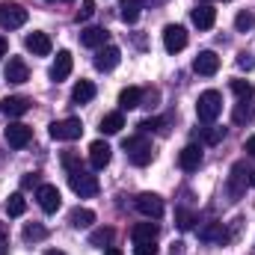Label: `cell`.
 Returning a JSON list of instances; mask_svg holds the SVG:
<instances>
[{
	"label": "cell",
	"mask_w": 255,
	"mask_h": 255,
	"mask_svg": "<svg viewBox=\"0 0 255 255\" xmlns=\"http://www.w3.org/2000/svg\"><path fill=\"white\" fill-rule=\"evenodd\" d=\"M122 148H125L128 160L133 166H148L151 157H154V148H151V142L145 136H128L125 142H122Z\"/></svg>",
	"instance_id": "1"
},
{
	"label": "cell",
	"mask_w": 255,
	"mask_h": 255,
	"mask_svg": "<svg viewBox=\"0 0 255 255\" xmlns=\"http://www.w3.org/2000/svg\"><path fill=\"white\" fill-rule=\"evenodd\" d=\"M223 113V95L217 92V89H205L202 95H199V101H196V116H199V122H214L217 116Z\"/></svg>",
	"instance_id": "2"
},
{
	"label": "cell",
	"mask_w": 255,
	"mask_h": 255,
	"mask_svg": "<svg viewBox=\"0 0 255 255\" xmlns=\"http://www.w3.org/2000/svg\"><path fill=\"white\" fill-rule=\"evenodd\" d=\"M68 184H71V190L77 193L80 199H89V196H95V193H98V178H95V175H89L83 166H80V169H74V172H68Z\"/></svg>",
	"instance_id": "3"
},
{
	"label": "cell",
	"mask_w": 255,
	"mask_h": 255,
	"mask_svg": "<svg viewBox=\"0 0 255 255\" xmlns=\"http://www.w3.org/2000/svg\"><path fill=\"white\" fill-rule=\"evenodd\" d=\"M133 208L145 217V220H160L163 217V199L157 193H139L133 199Z\"/></svg>",
	"instance_id": "4"
},
{
	"label": "cell",
	"mask_w": 255,
	"mask_h": 255,
	"mask_svg": "<svg viewBox=\"0 0 255 255\" xmlns=\"http://www.w3.org/2000/svg\"><path fill=\"white\" fill-rule=\"evenodd\" d=\"M27 24V9L21 3H0V27L3 30H18Z\"/></svg>",
	"instance_id": "5"
},
{
	"label": "cell",
	"mask_w": 255,
	"mask_h": 255,
	"mask_svg": "<svg viewBox=\"0 0 255 255\" xmlns=\"http://www.w3.org/2000/svg\"><path fill=\"white\" fill-rule=\"evenodd\" d=\"M83 133V122L80 119H60L51 125V136L60 139V142H71V139H80Z\"/></svg>",
	"instance_id": "6"
},
{
	"label": "cell",
	"mask_w": 255,
	"mask_h": 255,
	"mask_svg": "<svg viewBox=\"0 0 255 255\" xmlns=\"http://www.w3.org/2000/svg\"><path fill=\"white\" fill-rule=\"evenodd\" d=\"M163 48H166L169 54L184 51V48H187V30H184L181 24H166V27H163Z\"/></svg>",
	"instance_id": "7"
},
{
	"label": "cell",
	"mask_w": 255,
	"mask_h": 255,
	"mask_svg": "<svg viewBox=\"0 0 255 255\" xmlns=\"http://www.w3.org/2000/svg\"><path fill=\"white\" fill-rule=\"evenodd\" d=\"M36 199H39V208H42L45 214H57L60 205H63V196H60V190H57L54 184H39Z\"/></svg>",
	"instance_id": "8"
},
{
	"label": "cell",
	"mask_w": 255,
	"mask_h": 255,
	"mask_svg": "<svg viewBox=\"0 0 255 255\" xmlns=\"http://www.w3.org/2000/svg\"><path fill=\"white\" fill-rule=\"evenodd\" d=\"M3 136H6V142H9L12 148H24V145L33 139V128L24 125V122H9V128L3 130Z\"/></svg>",
	"instance_id": "9"
},
{
	"label": "cell",
	"mask_w": 255,
	"mask_h": 255,
	"mask_svg": "<svg viewBox=\"0 0 255 255\" xmlns=\"http://www.w3.org/2000/svg\"><path fill=\"white\" fill-rule=\"evenodd\" d=\"M247 175H250V172H247ZM247 175H244V163H235V166H232V175H229V184H226V193H229L232 202H238V199L247 193V181H250Z\"/></svg>",
	"instance_id": "10"
},
{
	"label": "cell",
	"mask_w": 255,
	"mask_h": 255,
	"mask_svg": "<svg viewBox=\"0 0 255 255\" xmlns=\"http://www.w3.org/2000/svg\"><path fill=\"white\" fill-rule=\"evenodd\" d=\"M24 45H27V51H30L33 57H48V54L54 51L51 36H48V33H39V30H33V33L24 39Z\"/></svg>",
	"instance_id": "11"
},
{
	"label": "cell",
	"mask_w": 255,
	"mask_h": 255,
	"mask_svg": "<svg viewBox=\"0 0 255 255\" xmlns=\"http://www.w3.org/2000/svg\"><path fill=\"white\" fill-rule=\"evenodd\" d=\"M122 60V51L116 48V45H104V48H98V54H95V68L98 71H113L116 65Z\"/></svg>",
	"instance_id": "12"
},
{
	"label": "cell",
	"mask_w": 255,
	"mask_h": 255,
	"mask_svg": "<svg viewBox=\"0 0 255 255\" xmlns=\"http://www.w3.org/2000/svg\"><path fill=\"white\" fill-rule=\"evenodd\" d=\"M193 71L202 74V77H214V74L220 71V57H217L214 51H202V54L193 60Z\"/></svg>",
	"instance_id": "13"
},
{
	"label": "cell",
	"mask_w": 255,
	"mask_h": 255,
	"mask_svg": "<svg viewBox=\"0 0 255 255\" xmlns=\"http://www.w3.org/2000/svg\"><path fill=\"white\" fill-rule=\"evenodd\" d=\"M30 107H33V101L24 95H9L0 101V113H6V116H24Z\"/></svg>",
	"instance_id": "14"
},
{
	"label": "cell",
	"mask_w": 255,
	"mask_h": 255,
	"mask_svg": "<svg viewBox=\"0 0 255 255\" xmlns=\"http://www.w3.org/2000/svg\"><path fill=\"white\" fill-rule=\"evenodd\" d=\"M110 157H113V148H110L104 139H95V142L89 145V163H92L95 169H104V166L110 163Z\"/></svg>",
	"instance_id": "15"
},
{
	"label": "cell",
	"mask_w": 255,
	"mask_h": 255,
	"mask_svg": "<svg viewBox=\"0 0 255 255\" xmlns=\"http://www.w3.org/2000/svg\"><path fill=\"white\" fill-rule=\"evenodd\" d=\"M190 18H193V24H196L199 30H211V27L217 24V9L208 6V3H199V6L190 12Z\"/></svg>",
	"instance_id": "16"
},
{
	"label": "cell",
	"mask_w": 255,
	"mask_h": 255,
	"mask_svg": "<svg viewBox=\"0 0 255 255\" xmlns=\"http://www.w3.org/2000/svg\"><path fill=\"white\" fill-rule=\"evenodd\" d=\"M178 166L184 169V172H196L199 166H202V148L199 145H184L181 148V154H178Z\"/></svg>",
	"instance_id": "17"
},
{
	"label": "cell",
	"mask_w": 255,
	"mask_h": 255,
	"mask_svg": "<svg viewBox=\"0 0 255 255\" xmlns=\"http://www.w3.org/2000/svg\"><path fill=\"white\" fill-rule=\"evenodd\" d=\"M71 65H74L71 51H60L57 60H54V65H51V80H54V83H63L65 77L71 74Z\"/></svg>",
	"instance_id": "18"
},
{
	"label": "cell",
	"mask_w": 255,
	"mask_h": 255,
	"mask_svg": "<svg viewBox=\"0 0 255 255\" xmlns=\"http://www.w3.org/2000/svg\"><path fill=\"white\" fill-rule=\"evenodd\" d=\"M6 80H9V83H24V80H30V68H27V63H24L21 57H9V63H6Z\"/></svg>",
	"instance_id": "19"
},
{
	"label": "cell",
	"mask_w": 255,
	"mask_h": 255,
	"mask_svg": "<svg viewBox=\"0 0 255 255\" xmlns=\"http://www.w3.org/2000/svg\"><path fill=\"white\" fill-rule=\"evenodd\" d=\"M130 238H133V244H151V241L157 238V223H151V220L136 223V226L130 229Z\"/></svg>",
	"instance_id": "20"
},
{
	"label": "cell",
	"mask_w": 255,
	"mask_h": 255,
	"mask_svg": "<svg viewBox=\"0 0 255 255\" xmlns=\"http://www.w3.org/2000/svg\"><path fill=\"white\" fill-rule=\"evenodd\" d=\"M80 45L83 48H104L107 45V30L104 27H89L80 33Z\"/></svg>",
	"instance_id": "21"
},
{
	"label": "cell",
	"mask_w": 255,
	"mask_h": 255,
	"mask_svg": "<svg viewBox=\"0 0 255 255\" xmlns=\"http://www.w3.org/2000/svg\"><path fill=\"white\" fill-rule=\"evenodd\" d=\"M95 98V83L92 80H77L74 89H71V101L74 104H89Z\"/></svg>",
	"instance_id": "22"
},
{
	"label": "cell",
	"mask_w": 255,
	"mask_h": 255,
	"mask_svg": "<svg viewBox=\"0 0 255 255\" xmlns=\"http://www.w3.org/2000/svg\"><path fill=\"white\" fill-rule=\"evenodd\" d=\"M142 104V89L139 86H128L119 92V107L122 110H133V107H139Z\"/></svg>",
	"instance_id": "23"
},
{
	"label": "cell",
	"mask_w": 255,
	"mask_h": 255,
	"mask_svg": "<svg viewBox=\"0 0 255 255\" xmlns=\"http://www.w3.org/2000/svg\"><path fill=\"white\" fill-rule=\"evenodd\" d=\"M139 12H142V0H122V6H119V18L125 24H136Z\"/></svg>",
	"instance_id": "24"
},
{
	"label": "cell",
	"mask_w": 255,
	"mask_h": 255,
	"mask_svg": "<svg viewBox=\"0 0 255 255\" xmlns=\"http://www.w3.org/2000/svg\"><path fill=\"white\" fill-rule=\"evenodd\" d=\"M68 223H71L74 229H89V226L95 223V211H89V208H74V211L68 214Z\"/></svg>",
	"instance_id": "25"
},
{
	"label": "cell",
	"mask_w": 255,
	"mask_h": 255,
	"mask_svg": "<svg viewBox=\"0 0 255 255\" xmlns=\"http://www.w3.org/2000/svg\"><path fill=\"white\" fill-rule=\"evenodd\" d=\"M27 211V199H24V193H12L9 199H6V217H21Z\"/></svg>",
	"instance_id": "26"
},
{
	"label": "cell",
	"mask_w": 255,
	"mask_h": 255,
	"mask_svg": "<svg viewBox=\"0 0 255 255\" xmlns=\"http://www.w3.org/2000/svg\"><path fill=\"white\" fill-rule=\"evenodd\" d=\"M125 128V116L122 113H107L101 119V133H119Z\"/></svg>",
	"instance_id": "27"
},
{
	"label": "cell",
	"mask_w": 255,
	"mask_h": 255,
	"mask_svg": "<svg viewBox=\"0 0 255 255\" xmlns=\"http://www.w3.org/2000/svg\"><path fill=\"white\" fill-rule=\"evenodd\" d=\"M89 244H92V247H101V250H104V247H110V244H113V229H110V226L95 229V232L89 235Z\"/></svg>",
	"instance_id": "28"
},
{
	"label": "cell",
	"mask_w": 255,
	"mask_h": 255,
	"mask_svg": "<svg viewBox=\"0 0 255 255\" xmlns=\"http://www.w3.org/2000/svg\"><path fill=\"white\" fill-rule=\"evenodd\" d=\"M45 238H48V229H45L42 223H30V226H24V241L39 244V241H45Z\"/></svg>",
	"instance_id": "29"
},
{
	"label": "cell",
	"mask_w": 255,
	"mask_h": 255,
	"mask_svg": "<svg viewBox=\"0 0 255 255\" xmlns=\"http://www.w3.org/2000/svg\"><path fill=\"white\" fill-rule=\"evenodd\" d=\"M232 92H235L241 101H250V98L255 95V86L250 83V80H241V77H238V80H232Z\"/></svg>",
	"instance_id": "30"
},
{
	"label": "cell",
	"mask_w": 255,
	"mask_h": 255,
	"mask_svg": "<svg viewBox=\"0 0 255 255\" xmlns=\"http://www.w3.org/2000/svg\"><path fill=\"white\" fill-rule=\"evenodd\" d=\"M235 27H238V33H250V30L255 27V15H253V12H247V9H244V12H238Z\"/></svg>",
	"instance_id": "31"
},
{
	"label": "cell",
	"mask_w": 255,
	"mask_h": 255,
	"mask_svg": "<svg viewBox=\"0 0 255 255\" xmlns=\"http://www.w3.org/2000/svg\"><path fill=\"white\" fill-rule=\"evenodd\" d=\"M193 223H196V217H193L187 208H178V211H175V226H178L181 232H190Z\"/></svg>",
	"instance_id": "32"
},
{
	"label": "cell",
	"mask_w": 255,
	"mask_h": 255,
	"mask_svg": "<svg viewBox=\"0 0 255 255\" xmlns=\"http://www.w3.org/2000/svg\"><path fill=\"white\" fill-rule=\"evenodd\" d=\"M202 241H220V244H226V241H229V235H226V229H223V226H208V229L202 232Z\"/></svg>",
	"instance_id": "33"
},
{
	"label": "cell",
	"mask_w": 255,
	"mask_h": 255,
	"mask_svg": "<svg viewBox=\"0 0 255 255\" xmlns=\"http://www.w3.org/2000/svg\"><path fill=\"white\" fill-rule=\"evenodd\" d=\"M223 136H226L223 128H202V142H208V145H217Z\"/></svg>",
	"instance_id": "34"
},
{
	"label": "cell",
	"mask_w": 255,
	"mask_h": 255,
	"mask_svg": "<svg viewBox=\"0 0 255 255\" xmlns=\"http://www.w3.org/2000/svg\"><path fill=\"white\" fill-rule=\"evenodd\" d=\"M92 15H95V0H83V3H80V9H77V15H74V18H77V21H89V18H92Z\"/></svg>",
	"instance_id": "35"
},
{
	"label": "cell",
	"mask_w": 255,
	"mask_h": 255,
	"mask_svg": "<svg viewBox=\"0 0 255 255\" xmlns=\"http://www.w3.org/2000/svg\"><path fill=\"white\" fill-rule=\"evenodd\" d=\"M166 122H163V119H145V122H139V128H142V130H160V133H166Z\"/></svg>",
	"instance_id": "36"
},
{
	"label": "cell",
	"mask_w": 255,
	"mask_h": 255,
	"mask_svg": "<svg viewBox=\"0 0 255 255\" xmlns=\"http://www.w3.org/2000/svg\"><path fill=\"white\" fill-rule=\"evenodd\" d=\"M133 255H157L154 241H151V244H136V247H133Z\"/></svg>",
	"instance_id": "37"
},
{
	"label": "cell",
	"mask_w": 255,
	"mask_h": 255,
	"mask_svg": "<svg viewBox=\"0 0 255 255\" xmlns=\"http://www.w3.org/2000/svg\"><path fill=\"white\" fill-rule=\"evenodd\" d=\"M255 110H247V107H238L235 110V122H244V119H253Z\"/></svg>",
	"instance_id": "38"
},
{
	"label": "cell",
	"mask_w": 255,
	"mask_h": 255,
	"mask_svg": "<svg viewBox=\"0 0 255 255\" xmlns=\"http://www.w3.org/2000/svg\"><path fill=\"white\" fill-rule=\"evenodd\" d=\"M238 65H241V68H255V60L250 54H241V57H238Z\"/></svg>",
	"instance_id": "39"
},
{
	"label": "cell",
	"mask_w": 255,
	"mask_h": 255,
	"mask_svg": "<svg viewBox=\"0 0 255 255\" xmlns=\"http://www.w3.org/2000/svg\"><path fill=\"white\" fill-rule=\"evenodd\" d=\"M244 151H247V154H253V157H255V136H250V139L244 142Z\"/></svg>",
	"instance_id": "40"
},
{
	"label": "cell",
	"mask_w": 255,
	"mask_h": 255,
	"mask_svg": "<svg viewBox=\"0 0 255 255\" xmlns=\"http://www.w3.org/2000/svg\"><path fill=\"white\" fill-rule=\"evenodd\" d=\"M36 181H39V178H36V175H24V181H21V184H24V187H33V184H36Z\"/></svg>",
	"instance_id": "41"
},
{
	"label": "cell",
	"mask_w": 255,
	"mask_h": 255,
	"mask_svg": "<svg viewBox=\"0 0 255 255\" xmlns=\"http://www.w3.org/2000/svg\"><path fill=\"white\" fill-rule=\"evenodd\" d=\"M6 51H9V42H6V39L0 36V57H6Z\"/></svg>",
	"instance_id": "42"
},
{
	"label": "cell",
	"mask_w": 255,
	"mask_h": 255,
	"mask_svg": "<svg viewBox=\"0 0 255 255\" xmlns=\"http://www.w3.org/2000/svg\"><path fill=\"white\" fill-rule=\"evenodd\" d=\"M104 255H122V250H116V247H107V250H104Z\"/></svg>",
	"instance_id": "43"
},
{
	"label": "cell",
	"mask_w": 255,
	"mask_h": 255,
	"mask_svg": "<svg viewBox=\"0 0 255 255\" xmlns=\"http://www.w3.org/2000/svg\"><path fill=\"white\" fill-rule=\"evenodd\" d=\"M45 255H65V253H63V250H48Z\"/></svg>",
	"instance_id": "44"
},
{
	"label": "cell",
	"mask_w": 255,
	"mask_h": 255,
	"mask_svg": "<svg viewBox=\"0 0 255 255\" xmlns=\"http://www.w3.org/2000/svg\"><path fill=\"white\" fill-rule=\"evenodd\" d=\"M0 255H9V250H6V244H0Z\"/></svg>",
	"instance_id": "45"
},
{
	"label": "cell",
	"mask_w": 255,
	"mask_h": 255,
	"mask_svg": "<svg viewBox=\"0 0 255 255\" xmlns=\"http://www.w3.org/2000/svg\"><path fill=\"white\" fill-rule=\"evenodd\" d=\"M250 184H253V187H255V172H253V175H250Z\"/></svg>",
	"instance_id": "46"
}]
</instances>
